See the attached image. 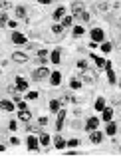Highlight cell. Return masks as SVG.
I'll list each match as a JSON object with an SVG mask.
<instances>
[{
  "label": "cell",
  "mask_w": 121,
  "mask_h": 159,
  "mask_svg": "<svg viewBox=\"0 0 121 159\" xmlns=\"http://www.w3.org/2000/svg\"><path fill=\"white\" fill-rule=\"evenodd\" d=\"M62 30H64V26H58V24L52 26V32H54V34H62Z\"/></svg>",
  "instance_id": "1f68e13d"
},
{
  "label": "cell",
  "mask_w": 121,
  "mask_h": 159,
  "mask_svg": "<svg viewBox=\"0 0 121 159\" xmlns=\"http://www.w3.org/2000/svg\"><path fill=\"white\" fill-rule=\"evenodd\" d=\"M89 139H91V143H101V139H103V133L97 131V129H93V131H91V135H89Z\"/></svg>",
  "instance_id": "52a82bcc"
},
{
  "label": "cell",
  "mask_w": 121,
  "mask_h": 159,
  "mask_svg": "<svg viewBox=\"0 0 121 159\" xmlns=\"http://www.w3.org/2000/svg\"><path fill=\"white\" fill-rule=\"evenodd\" d=\"M30 117H32V113L28 112V109H22L20 112V119L22 121H30Z\"/></svg>",
  "instance_id": "44dd1931"
},
{
  "label": "cell",
  "mask_w": 121,
  "mask_h": 159,
  "mask_svg": "<svg viewBox=\"0 0 121 159\" xmlns=\"http://www.w3.org/2000/svg\"><path fill=\"white\" fill-rule=\"evenodd\" d=\"M70 86H72V90H80V88H81V82H80V80H72V82H70Z\"/></svg>",
  "instance_id": "4316f807"
},
{
  "label": "cell",
  "mask_w": 121,
  "mask_h": 159,
  "mask_svg": "<svg viewBox=\"0 0 121 159\" xmlns=\"http://www.w3.org/2000/svg\"><path fill=\"white\" fill-rule=\"evenodd\" d=\"M60 50H54V52H52V64H60Z\"/></svg>",
  "instance_id": "7402d4cb"
},
{
  "label": "cell",
  "mask_w": 121,
  "mask_h": 159,
  "mask_svg": "<svg viewBox=\"0 0 121 159\" xmlns=\"http://www.w3.org/2000/svg\"><path fill=\"white\" fill-rule=\"evenodd\" d=\"M0 151H4V145H0Z\"/></svg>",
  "instance_id": "b9f144b4"
},
{
  "label": "cell",
  "mask_w": 121,
  "mask_h": 159,
  "mask_svg": "<svg viewBox=\"0 0 121 159\" xmlns=\"http://www.w3.org/2000/svg\"><path fill=\"white\" fill-rule=\"evenodd\" d=\"M40 143L42 145H48V143H50V135H48V133H42L40 135Z\"/></svg>",
  "instance_id": "484cf974"
},
{
  "label": "cell",
  "mask_w": 121,
  "mask_h": 159,
  "mask_svg": "<svg viewBox=\"0 0 121 159\" xmlns=\"http://www.w3.org/2000/svg\"><path fill=\"white\" fill-rule=\"evenodd\" d=\"M0 6L6 10V8H10V2H8V0H0Z\"/></svg>",
  "instance_id": "d590c367"
},
{
  "label": "cell",
  "mask_w": 121,
  "mask_h": 159,
  "mask_svg": "<svg viewBox=\"0 0 121 159\" xmlns=\"http://www.w3.org/2000/svg\"><path fill=\"white\" fill-rule=\"evenodd\" d=\"M97 125H99V119L97 117H89L88 123H85V129H88V131H93V129H97Z\"/></svg>",
  "instance_id": "5b68a950"
},
{
  "label": "cell",
  "mask_w": 121,
  "mask_h": 159,
  "mask_svg": "<svg viewBox=\"0 0 121 159\" xmlns=\"http://www.w3.org/2000/svg\"><path fill=\"white\" fill-rule=\"evenodd\" d=\"M105 131H107V135H115V131H117V125H115L113 121H107V127H105Z\"/></svg>",
  "instance_id": "2e32d148"
},
{
  "label": "cell",
  "mask_w": 121,
  "mask_h": 159,
  "mask_svg": "<svg viewBox=\"0 0 121 159\" xmlns=\"http://www.w3.org/2000/svg\"><path fill=\"white\" fill-rule=\"evenodd\" d=\"M16 90H20V92H26L28 90V82L22 78H16Z\"/></svg>",
  "instance_id": "30bf717a"
},
{
  "label": "cell",
  "mask_w": 121,
  "mask_h": 159,
  "mask_svg": "<svg viewBox=\"0 0 121 159\" xmlns=\"http://www.w3.org/2000/svg\"><path fill=\"white\" fill-rule=\"evenodd\" d=\"M50 82H52V86H60V82H62V74L60 72H54V74H50Z\"/></svg>",
  "instance_id": "8fae6325"
},
{
  "label": "cell",
  "mask_w": 121,
  "mask_h": 159,
  "mask_svg": "<svg viewBox=\"0 0 121 159\" xmlns=\"http://www.w3.org/2000/svg\"><path fill=\"white\" fill-rule=\"evenodd\" d=\"M16 16H18V18H24V16H26V10H24L22 6H18L16 8Z\"/></svg>",
  "instance_id": "83f0119b"
},
{
  "label": "cell",
  "mask_w": 121,
  "mask_h": 159,
  "mask_svg": "<svg viewBox=\"0 0 121 159\" xmlns=\"http://www.w3.org/2000/svg\"><path fill=\"white\" fill-rule=\"evenodd\" d=\"M12 60H14V62H20V64H24V62H28V56H26V54H22V52H14V54H12Z\"/></svg>",
  "instance_id": "ba28073f"
},
{
  "label": "cell",
  "mask_w": 121,
  "mask_h": 159,
  "mask_svg": "<svg viewBox=\"0 0 121 159\" xmlns=\"http://www.w3.org/2000/svg\"><path fill=\"white\" fill-rule=\"evenodd\" d=\"M48 76H50V70H48V68H38V70H36V72H34V80H44V78H48Z\"/></svg>",
  "instance_id": "6da1fadb"
},
{
  "label": "cell",
  "mask_w": 121,
  "mask_h": 159,
  "mask_svg": "<svg viewBox=\"0 0 121 159\" xmlns=\"http://www.w3.org/2000/svg\"><path fill=\"white\" fill-rule=\"evenodd\" d=\"M0 109H4V112H14V104L8 101V99H2V101H0Z\"/></svg>",
  "instance_id": "9c48e42d"
},
{
  "label": "cell",
  "mask_w": 121,
  "mask_h": 159,
  "mask_svg": "<svg viewBox=\"0 0 121 159\" xmlns=\"http://www.w3.org/2000/svg\"><path fill=\"white\" fill-rule=\"evenodd\" d=\"M105 70H107V78H109V82H111V84H115V72H113V68H111V62H107Z\"/></svg>",
  "instance_id": "7c38bea8"
},
{
  "label": "cell",
  "mask_w": 121,
  "mask_h": 159,
  "mask_svg": "<svg viewBox=\"0 0 121 159\" xmlns=\"http://www.w3.org/2000/svg\"><path fill=\"white\" fill-rule=\"evenodd\" d=\"M48 123V117H40V125H46Z\"/></svg>",
  "instance_id": "ab89813d"
},
{
  "label": "cell",
  "mask_w": 121,
  "mask_h": 159,
  "mask_svg": "<svg viewBox=\"0 0 121 159\" xmlns=\"http://www.w3.org/2000/svg\"><path fill=\"white\" fill-rule=\"evenodd\" d=\"M0 24H2V26L8 24V16H6V14H2V16H0Z\"/></svg>",
  "instance_id": "e575fe53"
},
{
  "label": "cell",
  "mask_w": 121,
  "mask_h": 159,
  "mask_svg": "<svg viewBox=\"0 0 121 159\" xmlns=\"http://www.w3.org/2000/svg\"><path fill=\"white\" fill-rule=\"evenodd\" d=\"M119 86H121V84H119Z\"/></svg>",
  "instance_id": "f6af8a7d"
},
{
  "label": "cell",
  "mask_w": 121,
  "mask_h": 159,
  "mask_svg": "<svg viewBox=\"0 0 121 159\" xmlns=\"http://www.w3.org/2000/svg\"><path fill=\"white\" fill-rule=\"evenodd\" d=\"M67 145H70V147H78V145H80V139H70Z\"/></svg>",
  "instance_id": "f546056e"
},
{
  "label": "cell",
  "mask_w": 121,
  "mask_h": 159,
  "mask_svg": "<svg viewBox=\"0 0 121 159\" xmlns=\"http://www.w3.org/2000/svg\"><path fill=\"white\" fill-rule=\"evenodd\" d=\"M50 109H52V112H60V101H58V99H52V101H50Z\"/></svg>",
  "instance_id": "cb8c5ba5"
},
{
  "label": "cell",
  "mask_w": 121,
  "mask_h": 159,
  "mask_svg": "<svg viewBox=\"0 0 121 159\" xmlns=\"http://www.w3.org/2000/svg\"><path fill=\"white\" fill-rule=\"evenodd\" d=\"M10 143H12V145H18L20 141H18V137H12V139H10Z\"/></svg>",
  "instance_id": "74e56055"
},
{
  "label": "cell",
  "mask_w": 121,
  "mask_h": 159,
  "mask_svg": "<svg viewBox=\"0 0 121 159\" xmlns=\"http://www.w3.org/2000/svg\"><path fill=\"white\" fill-rule=\"evenodd\" d=\"M72 10H74V16H78L80 12H83V4L81 2H74L72 4Z\"/></svg>",
  "instance_id": "9a60e30c"
},
{
  "label": "cell",
  "mask_w": 121,
  "mask_h": 159,
  "mask_svg": "<svg viewBox=\"0 0 121 159\" xmlns=\"http://www.w3.org/2000/svg\"><path fill=\"white\" fill-rule=\"evenodd\" d=\"M95 78H97V76H95V74L88 72V70H83V80H85V82H93Z\"/></svg>",
  "instance_id": "d6986e66"
},
{
  "label": "cell",
  "mask_w": 121,
  "mask_h": 159,
  "mask_svg": "<svg viewBox=\"0 0 121 159\" xmlns=\"http://www.w3.org/2000/svg\"><path fill=\"white\" fill-rule=\"evenodd\" d=\"M91 40L93 42H103V30L101 28H93L91 30Z\"/></svg>",
  "instance_id": "3957f363"
},
{
  "label": "cell",
  "mask_w": 121,
  "mask_h": 159,
  "mask_svg": "<svg viewBox=\"0 0 121 159\" xmlns=\"http://www.w3.org/2000/svg\"><path fill=\"white\" fill-rule=\"evenodd\" d=\"M8 127H10L12 131H14V129H18V125H16V121H10V125H8Z\"/></svg>",
  "instance_id": "8d00e7d4"
},
{
  "label": "cell",
  "mask_w": 121,
  "mask_h": 159,
  "mask_svg": "<svg viewBox=\"0 0 121 159\" xmlns=\"http://www.w3.org/2000/svg\"><path fill=\"white\" fill-rule=\"evenodd\" d=\"M119 24H121V18H119Z\"/></svg>",
  "instance_id": "7bdbcfd3"
},
{
  "label": "cell",
  "mask_w": 121,
  "mask_h": 159,
  "mask_svg": "<svg viewBox=\"0 0 121 159\" xmlns=\"http://www.w3.org/2000/svg\"><path fill=\"white\" fill-rule=\"evenodd\" d=\"M26 143H28V149H30V151H38V143H40V139H36L34 135H30Z\"/></svg>",
  "instance_id": "7a4b0ae2"
},
{
  "label": "cell",
  "mask_w": 121,
  "mask_h": 159,
  "mask_svg": "<svg viewBox=\"0 0 121 159\" xmlns=\"http://www.w3.org/2000/svg\"><path fill=\"white\" fill-rule=\"evenodd\" d=\"M64 14H66V10H64V8H58L52 18H54V20H62V18H64Z\"/></svg>",
  "instance_id": "ffe728a7"
},
{
  "label": "cell",
  "mask_w": 121,
  "mask_h": 159,
  "mask_svg": "<svg viewBox=\"0 0 121 159\" xmlns=\"http://www.w3.org/2000/svg\"><path fill=\"white\" fill-rule=\"evenodd\" d=\"M111 117H113V109H111V107H105V109H103V119H105V121H111Z\"/></svg>",
  "instance_id": "ac0fdd59"
},
{
  "label": "cell",
  "mask_w": 121,
  "mask_h": 159,
  "mask_svg": "<svg viewBox=\"0 0 121 159\" xmlns=\"http://www.w3.org/2000/svg\"><path fill=\"white\" fill-rule=\"evenodd\" d=\"M46 54H48L46 50H40V52H38V56H40V58H46Z\"/></svg>",
  "instance_id": "f35d334b"
},
{
  "label": "cell",
  "mask_w": 121,
  "mask_h": 159,
  "mask_svg": "<svg viewBox=\"0 0 121 159\" xmlns=\"http://www.w3.org/2000/svg\"><path fill=\"white\" fill-rule=\"evenodd\" d=\"M26 98H28V99H36V98H38V92H28Z\"/></svg>",
  "instance_id": "836d02e7"
},
{
  "label": "cell",
  "mask_w": 121,
  "mask_h": 159,
  "mask_svg": "<svg viewBox=\"0 0 121 159\" xmlns=\"http://www.w3.org/2000/svg\"><path fill=\"white\" fill-rule=\"evenodd\" d=\"M54 145L58 147V149H64V147L67 145V141H64V139H62L60 135H56V139H54Z\"/></svg>",
  "instance_id": "5bb4252c"
},
{
  "label": "cell",
  "mask_w": 121,
  "mask_h": 159,
  "mask_svg": "<svg viewBox=\"0 0 121 159\" xmlns=\"http://www.w3.org/2000/svg\"><path fill=\"white\" fill-rule=\"evenodd\" d=\"M12 42L14 44H26V36L20 32H12Z\"/></svg>",
  "instance_id": "8992f818"
},
{
  "label": "cell",
  "mask_w": 121,
  "mask_h": 159,
  "mask_svg": "<svg viewBox=\"0 0 121 159\" xmlns=\"http://www.w3.org/2000/svg\"><path fill=\"white\" fill-rule=\"evenodd\" d=\"M101 50H103L105 54L111 52V44H109V42H103V44H101Z\"/></svg>",
  "instance_id": "f1b7e54d"
},
{
  "label": "cell",
  "mask_w": 121,
  "mask_h": 159,
  "mask_svg": "<svg viewBox=\"0 0 121 159\" xmlns=\"http://www.w3.org/2000/svg\"><path fill=\"white\" fill-rule=\"evenodd\" d=\"M103 109H105V99L99 98L97 101H95V112H103Z\"/></svg>",
  "instance_id": "e0dca14e"
},
{
  "label": "cell",
  "mask_w": 121,
  "mask_h": 159,
  "mask_svg": "<svg viewBox=\"0 0 121 159\" xmlns=\"http://www.w3.org/2000/svg\"><path fill=\"white\" fill-rule=\"evenodd\" d=\"M64 121H66V112L60 109V112H58V121H56V129H58V131L64 127Z\"/></svg>",
  "instance_id": "277c9868"
},
{
  "label": "cell",
  "mask_w": 121,
  "mask_h": 159,
  "mask_svg": "<svg viewBox=\"0 0 121 159\" xmlns=\"http://www.w3.org/2000/svg\"><path fill=\"white\" fill-rule=\"evenodd\" d=\"M75 18H80L81 22H89V18H91V16H89V14L85 12V10H83V12H80L78 16H75Z\"/></svg>",
  "instance_id": "603a6c76"
},
{
  "label": "cell",
  "mask_w": 121,
  "mask_h": 159,
  "mask_svg": "<svg viewBox=\"0 0 121 159\" xmlns=\"http://www.w3.org/2000/svg\"><path fill=\"white\" fill-rule=\"evenodd\" d=\"M52 0H40V4H50Z\"/></svg>",
  "instance_id": "60d3db41"
},
{
  "label": "cell",
  "mask_w": 121,
  "mask_h": 159,
  "mask_svg": "<svg viewBox=\"0 0 121 159\" xmlns=\"http://www.w3.org/2000/svg\"><path fill=\"white\" fill-rule=\"evenodd\" d=\"M93 60H95V66H97V70H103V68L107 66V62L103 58H99V56H93Z\"/></svg>",
  "instance_id": "4fadbf2b"
},
{
  "label": "cell",
  "mask_w": 121,
  "mask_h": 159,
  "mask_svg": "<svg viewBox=\"0 0 121 159\" xmlns=\"http://www.w3.org/2000/svg\"><path fill=\"white\" fill-rule=\"evenodd\" d=\"M119 151H121V147H119Z\"/></svg>",
  "instance_id": "ee69618b"
},
{
  "label": "cell",
  "mask_w": 121,
  "mask_h": 159,
  "mask_svg": "<svg viewBox=\"0 0 121 159\" xmlns=\"http://www.w3.org/2000/svg\"><path fill=\"white\" fill-rule=\"evenodd\" d=\"M78 68H80V70H88V64H85V60L78 62Z\"/></svg>",
  "instance_id": "d6a6232c"
},
{
  "label": "cell",
  "mask_w": 121,
  "mask_h": 159,
  "mask_svg": "<svg viewBox=\"0 0 121 159\" xmlns=\"http://www.w3.org/2000/svg\"><path fill=\"white\" fill-rule=\"evenodd\" d=\"M62 26H64V28L72 26V16H64V18H62Z\"/></svg>",
  "instance_id": "d4e9b609"
},
{
  "label": "cell",
  "mask_w": 121,
  "mask_h": 159,
  "mask_svg": "<svg viewBox=\"0 0 121 159\" xmlns=\"http://www.w3.org/2000/svg\"><path fill=\"white\" fill-rule=\"evenodd\" d=\"M81 34H83V28H81V26H75L74 28V36H81Z\"/></svg>",
  "instance_id": "4dcf8cb0"
}]
</instances>
